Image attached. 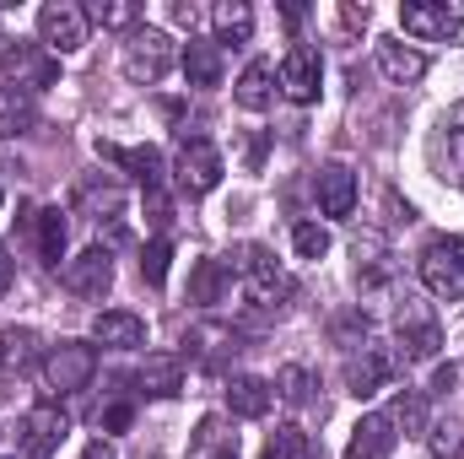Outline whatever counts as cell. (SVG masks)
<instances>
[{"label": "cell", "instance_id": "1", "mask_svg": "<svg viewBox=\"0 0 464 459\" xmlns=\"http://www.w3.org/2000/svg\"><path fill=\"white\" fill-rule=\"evenodd\" d=\"M227 270H237V276L248 281V303H254L259 314H281V308L297 298V281L270 259L265 243H243V249H232Z\"/></svg>", "mask_w": 464, "mask_h": 459}, {"label": "cell", "instance_id": "2", "mask_svg": "<svg viewBox=\"0 0 464 459\" xmlns=\"http://www.w3.org/2000/svg\"><path fill=\"white\" fill-rule=\"evenodd\" d=\"M394 341H400V362L411 367V362H432L438 351H443V325H438V314L421 303V298H405L400 303V314H394Z\"/></svg>", "mask_w": 464, "mask_h": 459}, {"label": "cell", "instance_id": "3", "mask_svg": "<svg viewBox=\"0 0 464 459\" xmlns=\"http://www.w3.org/2000/svg\"><path fill=\"white\" fill-rule=\"evenodd\" d=\"M421 281H427V292L443 298V303H459L464 298V238L459 232L432 238V243L421 249Z\"/></svg>", "mask_w": 464, "mask_h": 459}, {"label": "cell", "instance_id": "4", "mask_svg": "<svg viewBox=\"0 0 464 459\" xmlns=\"http://www.w3.org/2000/svg\"><path fill=\"white\" fill-rule=\"evenodd\" d=\"M168 71H173V38L157 33V27H130V38H124V76L135 87H157Z\"/></svg>", "mask_w": 464, "mask_h": 459}, {"label": "cell", "instance_id": "5", "mask_svg": "<svg viewBox=\"0 0 464 459\" xmlns=\"http://www.w3.org/2000/svg\"><path fill=\"white\" fill-rule=\"evenodd\" d=\"M92 373H98V346H87V341H60L49 356H44V378H49L54 395H76V389H87Z\"/></svg>", "mask_w": 464, "mask_h": 459}, {"label": "cell", "instance_id": "6", "mask_svg": "<svg viewBox=\"0 0 464 459\" xmlns=\"http://www.w3.org/2000/svg\"><path fill=\"white\" fill-rule=\"evenodd\" d=\"M87 11L82 5H71V0H49L44 11H38V38H44V49L49 54H76L82 44H87Z\"/></svg>", "mask_w": 464, "mask_h": 459}, {"label": "cell", "instance_id": "7", "mask_svg": "<svg viewBox=\"0 0 464 459\" xmlns=\"http://www.w3.org/2000/svg\"><path fill=\"white\" fill-rule=\"evenodd\" d=\"M0 44H5L0 49V65H5V76L16 87H27V93L54 87L60 65H54V54H44V44H27V38H0Z\"/></svg>", "mask_w": 464, "mask_h": 459}, {"label": "cell", "instance_id": "8", "mask_svg": "<svg viewBox=\"0 0 464 459\" xmlns=\"http://www.w3.org/2000/svg\"><path fill=\"white\" fill-rule=\"evenodd\" d=\"M65 433H71V416H65L54 400L33 405V411L22 416V427H16V438H22V454H27V459H54V449L65 444Z\"/></svg>", "mask_w": 464, "mask_h": 459}, {"label": "cell", "instance_id": "9", "mask_svg": "<svg viewBox=\"0 0 464 459\" xmlns=\"http://www.w3.org/2000/svg\"><path fill=\"white\" fill-rule=\"evenodd\" d=\"M400 27L411 33V38H427V44H438V38H449V33H459L464 27V5L454 0H411V5H400Z\"/></svg>", "mask_w": 464, "mask_h": 459}, {"label": "cell", "instance_id": "10", "mask_svg": "<svg viewBox=\"0 0 464 459\" xmlns=\"http://www.w3.org/2000/svg\"><path fill=\"white\" fill-rule=\"evenodd\" d=\"M222 151L211 146V141H184V151H179V190L189 195V200H200V195H211L217 184H222Z\"/></svg>", "mask_w": 464, "mask_h": 459}, {"label": "cell", "instance_id": "11", "mask_svg": "<svg viewBox=\"0 0 464 459\" xmlns=\"http://www.w3.org/2000/svg\"><path fill=\"white\" fill-rule=\"evenodd\" d=\"M276 76H281V93H286L292 103H314V98H319V82H324V60H319L314 44H292Z\"/></svg>", "mask_w": 464, "mask_h": 459}, {"label": "cell", "instance_id": "12", "mask_svg": "<svg viewBox=\"0 0 464 459\" xmlns=\"http://www.w3.org/2000/svg\"><path fill=\"white\" fill-rule=\"evenodd\" d=\"M394 373H400V356H394V351H383V346H372V341L346 356V389L356 395V400L378 395V389H383Z\"/></svg>", "mask_w": 464, "mask_h": 459}, {"label": "cell", "instance_id": "13", "mask_svg": "<svg viewBox=\"0 0 464 459\" xmlns=\"http://www.w3.org/2000/svg\"><path fill=\"white\" fill-rule=\"evenodd\" d=\"M60 281H65V292H76V298H92V303H98V298L114 287V254L98 243V249L76 254V259L65 265V276H60Z\"/></svg>", "mask_w": 464, "mask_h": 459}, {"label": "cell", "instance_id": "14", "mask_svg": "<svg viewBox=\"0 0 464 459\" xmlns=\"http://www.w3.org/2000/svg\"><path fill=\"white\" fill-rule=\"evenodd\" d=\"M98 157H103V162H114V168H124L130 179H140V184H146V195H151V190H162L168 162H162V151H157V146H119V141H98Z\"/></svg>", "mask_w": 464, "mask_h": 459}, {"label": "cell", "instance_id": "15", "mask_svg": "<svg viewBox=\"0 0 464 459\" xmlns=\"http://www.w3.org/2000/svg\"><path fill=\"white\" fill-rule=\"evenodd\" d=\"M351 254H356V287L362 292H383L394 281V254H389V243L378 232H356Z\"/></svg>", "mask_w": 464, "mask_h": 459}, {"label": "cell", "instance_id": "16", "mask_svg": "<svg viewBox=\"0 0 464 459\" xmlns=\"http://www.w3.org/2000/svg\"><path fill=\"white\" fill-rule=\"evenodd\" d=\"M135 384H140V395H151V400H173V395L184 389V356H179V351H151V356L140 362Z\"/></svg>", "mask_w": 464, "mask_h": 459}, {"label": "cell", "instance_id": "17", "mask_svg": "<svg viewBox=\"0 0 464 459\" xmlns=\"http://www.w3.org/2000/svg\"><path fill=\"white\" fill-rule=\"evenodd\" d=\"M184 346H189L195 362H206V367H227L232 356L243 351V336H237L232 325H195Z\"/></svg>", "mask_w": 464, "mask_h": 459}, {"label": "cell", "instance_id": "18", "mask_svg": "<svg viewBox=\"0 0 464 459\" xmlns=\"http://www.w3.org/2000/svg\"><path fill=\"white\" fill-rule=\"evenodd\" d=\"M270 405H276V384H270V378H254V373L227 378V411L232 416L259 422V416H270Z\"/></svg>", "mask_w": 464, "mask_h": 459}, {"label": "cell", "instance_id": "19", "mask_svg": "<svg viewBox=\"0 0 464 459\" xmlns=\"http://www.w3.org/2000/svg\"><path fill=\"white\" fill-rule=\"evenodd\" d=\"M378 71H383L394 87H411V82L427 76V54L411 49V44H400V38H383V44H378Z\"/></svg>", "mask_w": 464, "mask_h": 459}, {"label": "cell", "instance_id": "20", "mask_svg": "<svg viewBox=\"0 0 464 459\" xmlns=\"http://www.w3.org/2000/svg\"><path fill=\"white\" fill-rule=\"evenodd\" d=\"M44 356V341L38 330H5L0 336V378H27Z\"/></svg>", "mask_w": 464, "mask_h": 459}, {"label": "cell", "instance_id": "21", "mask_svg": "<svg viewBox=\"0 0 464 459\" xmlns=\"http://www.w3.org/2000/svg\"><path fill=\"white\" fill-rule=\"evenodd\" d=\"M319 206H324V217H351L356 211V173L346 162L319 168Z\"/></svg>", "mask_w": 464, "mask_h": 459}, {"label": "cell", "instance_id": "22", "mask_svg": "<svg viewBox=\"0 0 464 459\" xmlns=\"http://www.w3.org/2000/svg\"><path fill=\"white\" fill-rule=\"evenodd\" d=\"M394 427H389V416H362L356 427H351V444H346V459H389L394 454Z\"/></svg>", "mask_w": 464, "mask_h": 459}, {"label": "cell", "instance_id": "23", "mask_svg": "<svg viewBox=\"0 0 464 459\" xmlns=\"http://www.w3.org/2000/svg\"><path fill=\"white\" fill-rule=\"evenodd\" d=\"M184 76H189V87H222V49H217V38H189L184 44Z\"/></svg>", "mask_w": 464, "mask_h": 459}, {"label": "cell", "instance_id": "24", "mask_svg": "<svg viewBox=\"0 0 464 459\" xmlns=\"http://www.w3.org/2000/svg\"><path fill=\"white\" fill-rule=\"evenodd\" d=\"M33 124H38V103H33V93L16 87V82H5V87H0V141L27 135Z\"/></svg>", "mask_w": 464, "mask_h": 459}, {"label": "cell", "instance_id": "25", "mask_svg": "<svg viewBox=\"0 0 464 459\" xmlns=\"http://www.w3.org/2000/svg\"><path fill=\"white\" fill-rule=\"evenodd\" d=\"M92 336L103 346H114V351H135V346H146V319L114 308V314H98V319H92Z\"/></svg>", "mask_w": 464, "mask_h": 459}, {"label": "cell", "instance_id": "26", "mask_svg": "<svg viewBox=\"0 0 464 459\" xmlns=\"http://www.w3.org/2000/svg\"><path fill=\"white\" fill-rule=\"evenodd\" d=\"M189 459H237V433L222 416H206L189 438Z\"/></svg>", "mask_w": 464, "mask_h": 459}, {"label": "cell", "instance_id": "27", "mask_svg": "<svg viewBox=\"0 0 464 459\" xmlns=\"http://www.w3.org/2000/svg\"><path fill=\"white\" fill-rule=\"evenodd\" d=\"M270 82H276V71H270L265 60H254V65L237 76V93H232V98H237L248 114H265V109H270V98H276V87H270Z\"/></svg>", "mask_w": 464, "mask_h": 459}, {"label": "cell", "instance_id": "28", "mask_svg": "<svg viewBox=\"0 0 464 459\" xmlns=\"http://www.w3.org/2000/svg\"><path fill=\"white\" fill-rule=\"evenodd\" d=\"M389 427L394 433H405V438H421L427 433V400H421V389H400L394 400H389Z\"/></svg>", "mask_w": 464, "mask_h": 459}, {"label": "cell", "instance_id": "29", "mask_svg": "<svg viewBox=\"0 0 464 459\" xmlns=\"http://www.w3.org/2000/svg\"><path fill=\"white\" fill-rule=\"evenodd\" d=\"M211 27H217V49L222 44H248V33H254V11L243 5V0H222L217 11H211Z\"/></svg>", "mask_w": 464, "mask_h": 459}, {"label": "cell", "instance_id": "30", "mask_svg": "<svg viewBox=\"0 0 464 459\" xmlns=\"http://www.w3.org/2000/svg\"><path fill=\"white\" fill-rule=\"evenodd\" d=\"M227 287H232L227 259H200V265H195V276H189V298H195V303H222V298H227Z\"/></svg>", "mask_w": 464, "mask_h": 459}, {"label": "cell", "instance_id": "31", "mask_svg": "<svg viewBox=\"0 0 464 459\" xmlns=\"http://www.w3.org/2000/svg\"><path fill=\"white\" fill-rule=\"evenodd\" d=\"M38 254H44L49 265L65 259V211H60V206H44V211H38Z\"/></svg>", "mask_w": 464, "mask_h": 459}, {"label": "cell", "instance_id": "32", "mask_svg": "<svg viewBox=\"0 0 464 459\" xmlns=\"http://www.w3.org/2000/svg\"><path fill=\"white\" fill-rule=\"evenodd\" d=\"M276 395H281L286 405H308V400H314V373H308L303 362H286V367L276 373Z\"/></svg>", "mask_w": 464, "mask_h": 459}, {"label": "cell", "instance_id": "33", "mask_svg": "<svg viewBox=\"0 0 464 459\" xmlns=\"http://www.w3.org/2000/svg\"><path fill=\"white\" fill-rule=\"evenodd\" d=\"M265 459H319V449H314V438H308L303 427H276Z\"/></svg>", "mask_w": 464, "mask_h": 459}, {"label": "cell", "instance_id": "34", "mask_svg": "<svg viewBox=\"0 0 464 459\" xmlns=\"http://www.w3.org/2000/svg\"><path fill=\"white\" fill-rule=\"evenodd\" d=\"M432 438V459H464V422H438L427 427Z\"/></svg>", "mask_w": 464, "mask_h": 459}, {"label": "cell", "instance_id": "35", "mask_svg": "<svg viewBox=\"0 0 464 459\" xmlns=\"http://www.w3.org/2000/svg\"><path fill=\"white\" fill-rule=\"evenodd\" d=\"M292 249H297L303 259H324V254H330V228H319V222H297V228H292Z\"/></svg>", "mask_w": 464, "mask_h": 459}, {"label": "cell", "instance_id": "36", "mask_svg": "<svg viewBox=\"0 0 464 459\" xmlns=\"http://www.w3.org/2000/svg\"><path fill=\"white\" fill-rule=\"evenodd\" d=\"M168 259H173L168 238H151V243L140 249V276H146L151 287H162V281H168Z\"/></svg>", "mask_w": 464, "mask_h": 459}, {"label": "cell", "instance_id": "37", "mask_svg": "<svg viewBox=\"0 0 464 459\" xmlns=\"http://www.w3.org/2000/svg\"><path fill=\"white\" fill-rule=\"evenodd\" d=\"M367 336H372L367 314H341V319H335V341L346 346V351H362V346H367Z\"/></svg>", "mask_w": 464, "mask_h": 459}, {"label": "cell", "instance_id": "38", "mask_svg": "<svg viewBox=\"0 0 464 459\" xmlns=\"http://www.w3.org/2000/svg\"><path fill=\"white\" fill-rule=\"evenodd\" d=\"M135 16H140L135 5H103V0L87 11V22H98V27H135Z\"/></svg>", "mask_w": 464, "mask_h": 459}, {"label": "cell", "instance_id": "39", "mask_svg": "<svg viewBox=\"0 0 464 459\" xmlns=\"http://www.w3.org/2000/svg\"><path fill=\"white\" fill-rule=\"evenodd\" d=\"M98 427H103V433H124V427H130V405L119 400L109 411H98Z\"/></svg>", "mask_w": 464, "mask_h": 459}, {"label": "cell", "instance_id": "40", "mask_svg": "<svg viewBox=\"0 0 464 459\" xmlns=\"http://www.w3.org/2000/svg\"><path fill=\"white\" fill-rule=\"evenodd\" d=\"M454 384H459V367H454V362H449V367H438V373H432V395H449V389H454Z\"/></svg>", "mask_w": 464, "mask_h": 459}, {"label": "cell", "instance_id": "41", "mask_svg": "<svg viewBox=\"0 0 464 459\" xmlns=\"http://www.w3.org/2000/svg\"><path fill=\"white\" fill-rule=\"evenodd\" d=\"M82 459H114V449H109V444L98 438V444H87V449H82Z\"/></svg>", "mask_w": 464, "mask_h": 459}, {"label": "cell", "instance_id": "42", "mask_svg": "<svg viewBox=\"0 0 464 459\" xmlns=\"http://www.w3.org/2000/svg\"><path fill=\"white\" fill-rule=\"evenodd\" d=\"M281 16H286V27H303V16H308V11H303V5H281Z\"/></svg>", "mask_w": 464, "mask_h": 459}, {"label": "cell", "instance_id": "43", "mask_svg": "<svg viewBox=\"0 0 464 459\" xmlns=\"http://www.w3.org/2000/svg\"><path fill=\"white\" fill-rule=\"evenodd\" d=\"M5 287H11V254L0 249V298H5Z\"/></svg>", "mask_w": 464, "mask_h": 459}]
</instances>
